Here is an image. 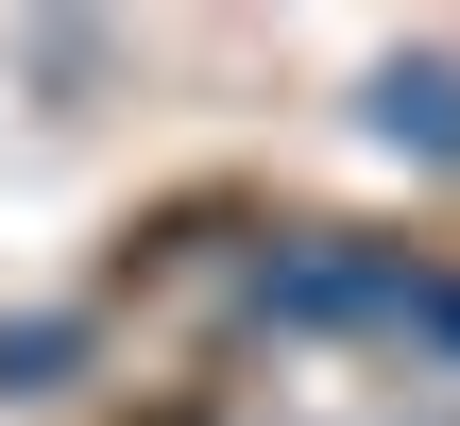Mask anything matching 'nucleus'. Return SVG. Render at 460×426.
I'll return each instance as SVG.
<instances>
[{
	"instance_id": "1",
	"label": "nucleus",
	"mask_w": 460,
	"mask_h": 426,
	"mask_svg": "<svg viewBox=\"0 0 460 426\" xmlns=\"http://www.w3.org/2000/svg\"><path fill=\"white\" fill-rule=\"evenodd\" d=\"M376 120H393V137H427V154H460V68H393V85H376Z\"/></svg>"
}]
</instances>
